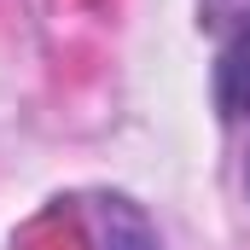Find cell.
<instances>
[{
	"label": "cell",
	"instance_id": "cell-1",
	"mask_svg": "<svg viewBox=\"0 0 250 250\" xmlns=\"http://www.w3.org/2000/svg\"><path fill=\"white\" fill-rule=\"evenodd\" d=\"M215 99L227 117H250V18L233 29L227 53L215 64Z\"/></svg>",
	"mask_w": 250,
	"mask_h": 250
},
{
	"label": "cell",
	"instance_id": "cell-2",
	"mask_svg": "<svg viewBox=\"0 0 250 250\" xmlns=\"http://www.w3.org/2000/svg\"><path fill=\"white\" fill-rule=\"evenodd\" d=\"M105 245L111 250H157V239H151V227H146V215L134 204L111 198L105 204Z\"/></svg>",
	"mask_w": 250,
	"mask_h": 250
}]
</instances>
